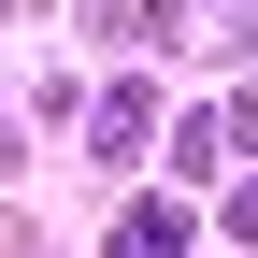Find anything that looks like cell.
I'll use <instances>...</instances> for the list:
<instances>
[{
  "label": "cell",
  "instance_id": "obj_2",
  "mask_svg": "<svg viewBox=\"0 0 258 258\" xmlns=\"http://www.w3.org/2000/svg\"><path fill=\"white\" fill-rule=\"evenodd\" d=\"M244 144H258V86H244Z\"/></svg>",
  "mask_w": 258,
  "mask_h": 258
},
{
  "label": "cell",
  "instance_id": "obj_1",
  "mask_svg": "<svg viewBox=\"0 0 258 258\" xmlns=\"http://www.w3.org/2000/svg\"><path fill=\"white\" fill-rule=\"evenodd\" d=\"M172 244H186V230H172V215H158V201H144V215H129V230H115V258H172Z\"/></svg>",
  "mask_w": 258,
  "mask_h": 258
}]
</instances>
